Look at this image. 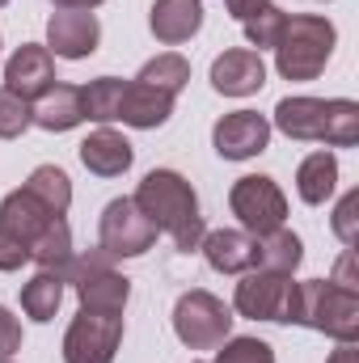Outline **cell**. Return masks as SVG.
<instances>
[{"instance_id": "5", "label": "cell", "mask_w": 359, "mask_h": 363, "mask_svg": "<svg viewBox=\"0 0 359 363\" xmlns=\"http://www.w3.org/2000/svg\"><path fill=\"white\" fill-rule=\"evenodd\" d=\"M174 334L190 351H211L233 334V308L211 291H186L174 304Z\"/></svg>"}, {"instance_id": "37", "label": "cell", "mask_w": 359, "mask_h": 363, "mask_svg": "<svg viewBox=\"0 0 359 363\" xmlns=\"http://www.w3.org/2000/svg\"><path fill=\"white\" fill-rule=\"evenodd\" d=\"M4 4H9V0H0V9H4Z\"/></svg>"}, {"instance_id": "7", "label": "cell", "mask_w": 359, "mask_h": 363, "mask_svg": "<svg viewBox=\"0 0 359 363\" xmlns=\"http://www.w3.org/2000/svg\"><path fill=\"white\" fill-rule=\"evenodd\" d=\"M153 245H157V228L136 207V199H110L97 224V250L114 262V258H140Z\"/></svg>"}, {"instance_id": "6", "label": "cell", "mask_w": 359, "mask_h": 363, "mask_svg": "<svg viewBox=\"0 0 359 363\" xmlns=\"http://www.w3.org/2000/svg\"><path fill=\"white\" fill-rule=\"evenodd\" d=\"M60 274H64V283L77 287L81 308H93V313H123L127 300H131V279L114 271L101 250H97L93 258H77V254H72V262Z\"/></svg>"}, {"instance_id": "10", "label": "cell", "mask_w": 359, "mask_h": 363, "mask_svg": "<svg viewBox=\"0 0 359 363\" xmlns=\"http://www.w3.org/2000/svg\"><path fill=\"white\" fill-rule=\"evenodd\" d=\"M123 342V313L81 308L64 334V363H114Z\"/></svg>"}, {"instance_id": "8", "label": "cell", "mask_w": 359, "mask_h": 363, "mask_svg": "<svg viewBox=\"0 0 359 363\" xmlns=\"http://www.w3.org/2000/svg\"><path fill=\"white\" fill-rule=\"evenodd\" d=\"M233 308L250 321H279V325H292V313H296V283L292 274L279 271H245V279L237 283L233 291Z\"/></svg>"}, {"instance_id": "1", "label": "cell", "mask_w": 359, "mask_h": 363, "mask_svg": "<svg viewBox=\"0 0 359 363\" xmlns=\"http://www.w3.org/2000/svg\"><path fill=\"white\" fill-rule=\"evenodd\" d=\"M131 199L153 220L157 233H170L174 237V245H178L182 254H194L203 245L207 224L199 216V194H194V186L182 178V174H174V169H153V174H144V182L136 186Z\"/></svg>"}, {"instance_id": "11", "label": "cell", "mask_w": 359, "mask_h": 363, "mask_svg": "<svg viewBox=\"0 0 359 363\" xmlns=\"http://www.w3.org/2000/svg\"><path fill=\"white\" fill-rule=\"evenodd\" d=\"M211 144L224 161H250L267 152L270 144V118L258 110H233L211 127Z\"/></svg>"}, {"instance_id": "29", "label": "cell", "mask_w": 359, "mask_h": 363, "mask_svg": "<svg viewBox=\"0 0 359 363\" xmlns=\"http://www.w3.org/2000/svg\"><path fill=\"white\" fill-rule=\"evenodd\" d=\"M330 224H334V237H338L347 250H355L359 245V190H347V194L338 199Z\"/></svg>"}, {"instance_id": "15", "label": "cell", "mask_w": 359, "mask_h": 363, "mask_svg": "<svg viewBox=\"0 0 359 363\" xmlns=\"http://www.w3.org/2000/svg\"><path fill=\"white\" fill-rule=\"evenodd\" d=\"M203 258L207 267L220 274H245L258 267V241L245 233V228H220V233H207L203 237Z\"/></svg>"}, {"instance_id": "4", "label": "cell", "mask_w": 359, "mask_h": 363, "mask_svg": "<svg viewBox=\"0 0 359 363\" xmlns=\"http://www.w3.org/2000/svg\"><path fill=\"white\" fill-rule=\"evenodd\" d=\"M296 325H309L334 342H355L359 338V296L334 287L330 279H304L296 283Z\"/></svg>"}, {"instance_id": "23", "label": "cell", "mask_w": 359, "mask_h": 363, "mask_svg": "<svg viewBox=\"0 0 359 363\" xmlns=\"http://www.w3.org/2000/svg\"><path fill=\"white\" fill-rule=\"evenodd\" d=\"M258 241V267L263 271H279V274H292L304 258V245L292 228H275L267 237H254Z\"/></svg>"}, {"instance_id": "33", "label": "cell", "mask_w": 359, "mask_h": 363, "mask_svg": "<svg viewBox=\"0 0 359 363\" xmlns=\"http://www.w3.org/2000/svg\"><path fill=\"white\" fill-rule=\"evenodd\" d=\"M330 283L334 287H343V291H355L359 296V274H355V250H347L343 258H338V267L330 274Z\"/></svg>"}, {"instance_id": "27", "label": "cell", "mask_w": 359, "mask_h": 363, "mask_svg": "<svg viewBox=\"0 0 359 363\" xmlns=\"http://www.w3.org/2000/svg\"><path fill=\"white\" fill-rule=\"evenodd\" d=\"M245 38H250V47H258V51H275V43H279V34H283V26H287V13L279 9V4H263V9H254L245 21Z\"/></svg>"}, {"instance_id": "9", "label": "cell", "mask_w": 359, "mask_h": 363, "mask_svg": "<svg viewBox=\"0 0 359 363\" xmlns=\"http://www.w3.org/2000/svg\"><path fill=\"white\" fill-rule=\"evenodd\" d=\"M228 207H233V216L241 220V228L250 237H267L275 228H283V220H287V199H283L279 182L263 178V174H250V178L233 182Z\"/></svg>"}, {"instance_id": "19", "label": "cell", "mask_w": 359, "mask_h": 363, "mask_svg": "<svg viewBox=\"0 0 359 363\" xmlns=\"http://www.w3.org/2000/svg\"><path fill=\"white\" fill-rule=\"evenodd\" d=\"M170 114H174V97H170V93L153 89V85H144V81H127L123 106H118V118H123L127 127L153 131V127H165Z\"/></svg>"}, {"instance_id": "22", "label": "cell", "mask_w": 359, "mask_h": 363, "mask_svg": "<svg viewBox=\"0 0 359 363\" xmlns=\"http://www.w3.org/2000/svg\"><path fill=\"white\" fill-rule=\"evenodd\" d=\"M60 300H64V274L60 271H38L26 287H21V308L30 321L47 325L55 313H60Z\"/></svg>"}, {"instance_id": "24", "label": "cell", "mask_w": 359, "mask_h": 363, "mask_svg": "<svg viewBox=\"0 0 359 363\" xmlns=\"http://www.w3.org/2000/svg\"><path fill=\"white\" fill-rule=\"evenodd\" d=\"M26 190L47 207V211H55V216H64L68 207H72V182L68 174L60 169V165H38L30 182H26Z\"/></svg>"}, {"instance_id": "34", "label": "cell", "mask_w": 359, "mask_h": 363, "mask_svg": "<svg viewBox=\"0 0 359 363\" xmlns=\"http://www.w3.org/2000/svg\"><path fill=\"white\" fill-rule=\"evenodd\" d=\"M263 4H267V0H224V9H228L237 21H245V17H250L254 9H263Z\"/></svg>"}, {"instance_id": "31", "label": "cell", "mask_w": 359, "mask_h": 363, "mask_svg": "<svg viewBox=\"0 0 359 363\" xmlns=\"http://www.w3.org/2000/svg\"><path fill=\"white\" fill-rule=\"evenodd\" d=\"M17 351H21V321L9 308H0V363L13 359Z\"/></svg>"}, {"instance_id": "2", "label": "cell", "mask_w": 359, "mask_h": 363, "mask_svg": "<svg viewBox=\"0 0 359 363\" xmlns=\"http://www.w3.org/2000/svg\"><path fill=\"white\" fill-rule=\"evenodd\" d=\"M275 127L287 140L355 148L359 144V106L351 97H283L275 106Z\"/></svg>"}, {"instance_id": "18", "label": "cell", "mask_w": 359, "mask_h": 363, "mask_svg": "<svg viewBox=\"0 0 359 363\" xmlns=\"http://www.w3.org/2000/svg\"><path fill=\"white\" fill-rule=\"evenodd\" d=\"M131 161H136V148L127 144V135H118L110 127L93 131L89 140L81 144V165L89 169L93 178H123L131 169Z\"/></svg>"}, {"instance_id": "12", "label": "cell", "mask_w": 359, "mask_h": 363, "mask_svg": "<svg viewBox=\"0 0 359 363\" xmlns=\"http://www.w3.org/2000/svg\"><path fill=\"white\" fill-rule=\"evenodd\" d=\"M101 43V26H97V13L85 9H64V13H51L47 21V51H55L60 60H89Z\"/></svg>"}, {"instance_id": "25", "label": "cell", "mask_w": 359, "mask_h": 363, "mask_svg": "<svg viewBox=\"0 0 359 363\" xmlns=\"http://www.w3.org/2000/svg\"><path fill=\"white\" fill-rule=\"evenodd\" d=\"M136 81H144V85H153V89L178 97V93L186 89V81H190V64L182 60L178 51H165V55L148 60V64L140 68V77H136Z\"/></svg>"}, {"instance_id": "21", "label": "cell", "mask_w": 359, "mask_h": 363, "mask_svg": "<svg viewBox=\"0 0 359 363\" xmlns=\"http://www.w3.org/2000/svg\"><path fill=\"white\" fill-rule=\"evenodd\" d=\"M338 186V157L334 152H309L300 165H296V194L309 203V207H321Z\"/></svg>"}, {"instance_id": "13", "label": "cell", "mask_w": 359, "mask_h": 363, "mask_svg": "<svg viewBox=\"0 0 359 363\" xmlns=\"http://www.w3.org/2000/svg\"><path fill=\"white\" fill-rule=\"evenodd\" d=\"M51 85H55V60H51V51L38 47V43H21L9 55V64H4V89L26 97V101H34Z\"/></svg>"}, {"instance_id": "30", "label": "cell", "mask_w": 359, "mask_h": 363, "mask_svg": "<svg viewBox=\"0 0 359 363\" xmlns=\"http://www.w3.org/2000/svg\"><path fill=\"white\" fill-rule=\"evenodd\" d=\"M30 127V101L0 89V140H17Z\"/></svg>"}, {"instance_id": "26", "label": "cell", "mask_w": 359, "mask_h": 363, "mask_svg": "<svg viewBox=\"0 0 359 363\" xmlns=\"http://www.w3.org/2000/svg\"><path fill=\"white\" fill-rule=\"evenodd\" d=\"M123 89H127V81H118V77H97L89 81L81 97H85V118L93 123H114L118 118V106H123Z\"/></svg>"}, {"instance_id": "17", "label": "cell", "mask_w": 359, "mask_h": 363, "mask_svg": "<svg viewBox=\"0 0 359 363\" xmlns=\"http://www.w3.org/2000/svg\"><path fill=\"white\" fill-rule=\"evenodd\" d=\"M55 220V211H47L26 186L21 190H13V194H4V203H0V228L9 233V237H17L26 250L47 233V224Z\"/></svg>"}, {"instance_id": "16", "label": "cell", "mask_w": 359, "mask_h": 363, "mask_svg": "<svg viewBox=\"0 0 359 363\" xmlns=\"http://www.w3.org/2000/svg\"><path fill=\"white\" fill-rule=\"evenodd\" d=\"M30 123L43 131H72L85 123V97L77 85H51L43 97L30 101Z\"/></svg>"}, {"instance_id": "35", "label": "cell", "mask_w": 359, "mask_h": 363, "mask_svg": "<svg viewBox=\"0 0 359 363\" xmlns=\"http://www.w3.org/2000/svg\"><path fill=\"white\" fill-rule=\"evenodd\" d=\"M326 363H359V351H355V342H338V351L330 355Z\"/></svg>"}, {"instance_id": "28", "label": "cell", "mask_w": 359, "mask_h": 363, "mask_svg": "<svg viewBox=\"0 0 359 363\" xmlns=\"http://www.w3.org/2000/svg\"><path fill=\"white\" fill-rule=\"evenodd\" d=\"M216 363H275V351L263 338H224Z\"/></svg>"}, {"instance_id": "38", "label": "cell", "mask_w": 359, "mask_h": 363, "mask_svg": "<svg viewBox=\"0 0 359 363\" xmlns=\"http://www.w3.org/2000/svg\"><path fill=\"white\" fill-rule=\"evenodd\" d=\"M4 363H13V359H4Z\"/></svg>"}, {"instance_id": "3", "label": "cell", "mask_w": 359, "mask_h": 363, "mask_svg": "<svg viewBox=\"0 0 359 363\" xmlns=\"http://www.w3.org/2000/svg\"><path fill=\"white\" fill-rule=\"evenodd\" d=\"M334 26L326 17H313V13H300V17H287L279 43H275V68L283 81H317L334 55Z\"/></svg>"}, {"instance_id": "36", "label": "cell", "mask_w": 359, "mask_h": 363, "mask_svg": "<svg viewBox=\"0 0 359 363\" xmlns=\"http://www.w3.org/2000/svg\"><path fill=\"white\" fill-rule=\"evenodd\" d=\"M51 4H60V9H85V13H93L97 4H106V0H51Z\"/></svg>"}, {"instance_id": "14", "label": "cell", "mask_w": 359, "mask_h": 363, "mask_svg": "<svg viewBox=\"0 0 359 363\" xmlns=\"http://www.w3.org/2000/svg\"><path fill=\"white\" fill-rule=\"evenodd\" d=\"M267 85V64L254 47H233L211 64V89L224 97H250Z\"/></svg>"}, {"instance_id": "20", "label": "cell", "mask_w": 359, "mask_h": 363, "mask_svg": "<svg viewBox=\"0 0 359 363\" xmlns=\"http://www.w3.org/2000/svg\"><path fill=\"white\" fill-rule=\"evenodd\" d=\"M148 26L165 47L190 43L199 34V26H203V0H157Z\"/></svg>"}, {"instance_id": "32", "label": "cell", "mask_w": 359, "mask_h": 363, "mask_svg": "<svg viewBox=\"0 0 359 363\" xmlns=\"http://www.w3.org/2000/svg\"><path fill=\"white\" fill-rule=\"evenodd\" d=\"M26 262H30V250L0 228V271H21Z\"/></svg>"}]
</instances>
